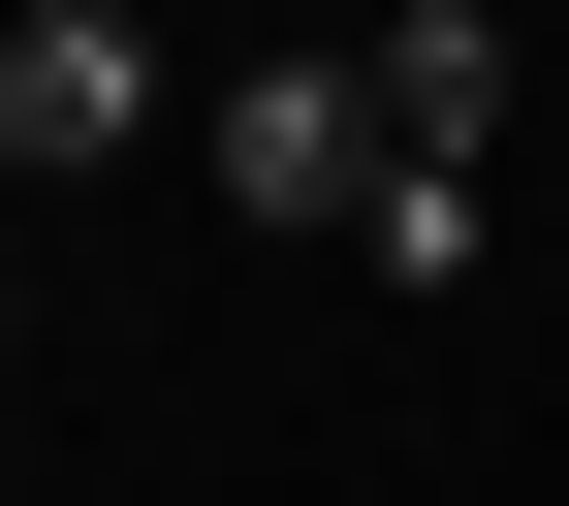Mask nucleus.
Masks as SVG:
<instances>
[{"instance_id": "obj_1", "label": "nucleus", "mask_w": 569, "mask_h": 506, "mask_svg": "<svg viewBox=\"0 0 569 506\" xmlns=\"http://www.w3.org/2000/svg\"><path fill=\"white\" fill-rule=\"evenodd\" d=\"M190 159H222V222H253V254H284V222H380V190H411V159H380V63H253Z\"/></svg>"}, {"instance_id": "obj_2", "label": "nucleus", "mask_w": 569, "mask_h": 506, "mask_svg": "<svg viewBox=\"0 0 569 506\" xmlns=\"http://www.w3.org/2000/svg\"><path fill=\"white\" fill-rule=\"evenodd\" d=\"M0 159H32V190L159 159V32H127V0H32V32H0Z\"/></svg>"}, {"instance_id": "obj_3", "label": "nucleus", "mask_w": 569, "mask_h": 506, "mask_svg": "<svg viewBox=\"0 0 569 506\" xmlns=\"http://www.w3.org/2000/svg\"><path fill=\"white\" fill-rule=\"evenodd\" d=\"M348 63H380V159H475V127H507V32H475V0H380Z\"/></svg>"}]
</instances>
